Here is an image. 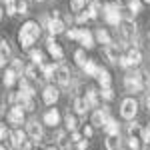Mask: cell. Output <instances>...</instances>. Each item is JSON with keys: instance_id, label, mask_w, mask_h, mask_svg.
<instances>
[{"instance_id": "6da1fadb", "label": "cell", "mask_w": 150, "mask_h": 150, "mask_svg": "<svg viewBox=\"0 0 150 150\" xmlns=\"http://www.w3.org/2000/svg\"><path fill=\"white\" fill-rule=\"evenodd\" d=\"M38 36H40V26H38V22H32V20L24 22L22 28H20V32H18L20 46L22 48H30L36 40H38Z\"/></svg>"}, {"instance_id": "7a4b0ae2", "label": "cell", "mask_w": 150, "mask_h": 150, "mask_svg": "<svg viewBox=\"0 0 150 150\" xmlns=\"http://www.w3.org/2000/svg\"><path fill=\"white\" fill-rule=\"evenodd\" d=\"M102 16H104V20L108 24H112V26H120V22H122L120 8H118L116 4H104L102 6Z\"/></svg>"}, {"instance_id": "3957f363", "label": "cell", "mask_w": 150, "mask_h": 150, "mask_svg": "<svg viewBox=\"0 0 150 150\" xmlns=\"http://www.w3.org/2000/svg\"><path fill=\"white\" fill-rule=\"evenodd\" d=\"M124 86H126L128 92H140V90L144 88V78H142V72H134V74L124 76Z\"/></svg>"}, {"instance_id": "277c9868", "label": "cell", "mask_w": 150, "mask_h": 150, "mask_svg": "<svg viewBox=\"0 0 150 150\" xmlns=\"http://www.w3.org/2000/svg\"><path fill=\"white\" fill-rule=\"evenodd\" d=\"M136 112H138V102L134 98H124L120 104V116L124 120H132L136 116Z\"/></svg>"}, {"instance_id": "5b68a950", "label": "cell", "mask_w": 150, "mask_h": 150, "mask_svg": "<svg viewBox=\"0 0 150 150\" xmlns=\"http://www.w3.org/2000/svg\"><path fill=\"white\" fill-rule=\"evenodd\" d=\"M6 118H8V122L14 124V126L24 124V108L20 106V104H14V106L10 108V112L6 114Z\"/></svg>"}, {"instance_id": "8992f818", "label": "cell", "mask_w": 150, "mask_h": 150, "mask_svg": "<svg viewBox=\"0 0 150 150\" xmlns=\"http://www.w3.org/2000/svg\"><path fill=\"white\" fill-rule=\"evenodd\" d=\"M54 80L58 84H62V86H66L70 82V68L66 64H58L56 70H54Z\"/></svg>"}, {"instance_id": "52a82bcc", "label": "cell", "mask_w": 150, "mask_h": 150, "mask_svg": "<svg viewBox=\"0 0 150 150\" xmlns=\"http://www.w3.org/2000/svg\"><path fill=\"white\" fill-rule=\"evenodd\" d=\"M26 128H28V134H30V138H32V140H36V142L42 140L44 130H42V124H38V120H30Z\"/></svg>"}, {"instance_id": "ba28073f", "label": "cell", "mask_w": 150, "mask_h": 150, "mask_svg": "<svg viewBox=\"0 0 150 150\" xmlns=\"http://www.w3.org/2000/svg\"><path fill=\"white\" fill-rule=\"evenodd\" d=\"M46 46H48V52H50V56H52V58H56V60H62V58H64V50H62V46L58 44L52 36L46 40Z\"/></svg>"}, {"instance_id": "9c48e42d", "label": "cell", "mask_w": 150, "mask_h": 150, "mask_svg": "<svg viewBox=\"0 0 150 150\" xmlns=\"http://www.w3.org/2000/svg\"><path fill=\"white\" fill-rule=\"evenodd\" d=\"M110 120V114H108V108H98L96 112L92 114V124L94 126L104 128V124Z\"/></svg>"}, {"instance_id": "30bf717a", "label": "cell", "mask_w": 150, "mask_h": 150, "mask_svg": "<svg viewBox=\"0 0 150 150\" xmlns=\"http://www.w3.org/2000/svg\"><path fill=\"white\" fill-rule=\"evenodd\" d=\"M58 96H60V90H58V88H54V86H46L44 92H42V100H44V104L52 106V104H56Z\"/></svg>"}, {"instance_id": "8fae6325", "label": "cell", "mask_w": 150, "mask_h": 150, "mask_svg": "<svg viewBox=\"0 0 150 150\" xmlns=\"http://www.w3.org/2000/svg\"><path fill=\"white\" fill-rule=\"evenodd\" d=\"M46 28L52 36L62 34V32H64V20H60V18H50V20H46Z\"/></svg>"}, {"instance_id": "7c38bea8", "label": "cell", "mask_w": 150, "mask_h": 150, "mask_svg": "<svg viewBox=\"0 0 150 150\" xmlns=\"http://www.w3.org/2000/svg\"><path fill=\"white\" fill-rule=\"evenodd\" d=\"M24 140H26V134H24L22 130H14V132L8 134V146L10 148H18Z\"/></svg>"}, {"instance_id": "4fadbf2b", "label": "cell", "mask_w": 150, "mask_h": 150, "mask_svg": "<svg viewBox=\"0 0 150 150\" xmlns=\"http://www.w3.org/2000/svg\"><path fill=\"white\" fill-rule=\"evenodd\" d=\"M104 54H106V58H108L110 62L118 64V60H120V50H118V44H108V46H104Z\"/></svg>"}, {"instance_id": "5bb4252c", "label": "cell", "mask_w": 150, "mask_h": 150, "mask_svg": "<svg viewBox=\"0 0 150 150\" xmlns=\"http://www.w3.org/2000/svg\"><path fill=\"white\" fill-rule=\"evenodd\" d=\"M84 100L88 104V108H96L98 104H100V92L98 90H94V88H88V92L84 96Z\"/></svg>"}, {"instance_id": "9a60e30c", "label": "cell", "mask_w": 150, "mask_h": 150, "mask_svg": "<svg viewBox=\"0 0 150 150\" xmlns=\"http://www.w3.org/2000/svg\"><path fill=\"white\" fill-rule=\"evenodd\" d=\"M58 122H60V112H58L56 108H50L46 114H44V124H46V126H52V128H54Z\"/></svg>"}, {"instance_id": "2e32d148", "label": "cell", "mask_w": 150, "mask_h": 150, "mask_svg": "<svg viewBox=\"0 0 150 150\" xmlns=\"http://www.w3.org/2000/svg\"><path fill=\"white\" fill-rule=\"evenodd\" d=\"M126 58H128V62H130V66H136V64L142 62V52H140L138 48H128Z\"/></svg>"}, {"instance_id": "e0dca14e", "label": "cell", "mask_w": 150, "mask_h": 150, "mask_svg": "<svg viewBox=\"0 0 150 150\" xmlns=\"http://www.w3.org/2000/svg\"><path fill=\"white\" fill-rule=\"evenodd\" d=\"M96 80L100 82V86H102V88H110V84H112V78H110L108 70H104V68L98 70V74H96Z\"/></svg>"}, {"instance_id": "ac0fdd59", "label": "cell", "mask_w": 150, "mask_h": 150, "mask_svg": "<svg viewBox=\"0 0 150 150\" xmlns=\"http://www.w3.org/2000/svg\"><path fill=\"white\" fill-rule=\"evenodd\" d=\"M78 40H80V44H82L84 48H92V46H94L92 34H90L88 30H84V28H80V36H78Z\"/></svg>"}, {"instance_id": "d6986e66", "label": "cell", "mask_w": 150, "mask_h": 150, "mask_svg": "<svg viewBox=\"0 0 150 150\" xmlns=\"http://www.w3.org/2000/svg\"><path fill=\"white\" fill-rule=\"evenodd\" d=\"M104 132H106L108 136H118V132H120V126H118V122H116L114 118H110V120L104 124Z\"/></svg>"}, {"instance_id": "ffe728a7", "label": "cell", "mask_w": 150, "mask_h": 150, "mask_svg": "<svg viewBox=\"0 0 150 150\" xmlns=\"http://www.w3.org/2000/svg\"><path fill=\"white\" fill-rule=\"evenodd\" d=\"M82 70H84V74H86V76H96L100 68L96 66V62H94V60H86V64L82 66Z\"/></svg>"}, {"instance_id": "44dd1931", "label": "cell", "mask_w": 150, "mask_h": 150, "mask_svg": "<svg viewBox=\"0 0 150 150\" xmlns=\"http://www.w3.org/2000/svg\"><path fill=\"white\" fill-rule=\"evenodd\" d=\"M40 68H42V78L44 80H52L54 78V70H56L54 64H42Z\"/></svg>"}, {"instance_id": "7402d4cb", "label": "cell", "mask_w": 150, "mask_h": 150, "mask_svg": "<svg viewBox=\"0 0 150 150\" xmlns=\"http://www.w3.org/2000/svg\"><path fill=\"white\" fill-rule=\"evenodd\" d=\"M96 40H98L100 44H104V46L112 44V40H110V36H108V32H106V30H102V28H98V30H96Z\"/></svg>"}, {"instance_id": "603a6c76", "label": "cell", "mask_w": 150, "mask_h": 150, "mask_svg": "<svg viewBox=\"0 0 150 150\" xmlns=\"http://www.w3.org/2000/svg\"><path fill=\"white\" fill-rule=\"evenodd\" d=\"M30 58H32V64L34 66H42L44 64V54L40 50H30Z\"/></svg>"}, {"instance_id": "cb8c5ba5", "label": "cell", "mask_w": 150, "mask_h": 150, "mask_svg": "<svg viewBox=\"0 0 150 150\" xmlns=\"http://www.w3.org/2000/svg\"><path fill=\"white\" fill-rule=\"evenodd\" d=\"M74 110L78 112V114H86V110H88V104L84 98H76L74 100Z\"/></svg>"}, {"instance_id": "d4e9b609", "label": "cell", "mask_w": 150, "mask_h": 150, "mask_svg": "<svg viewBox=\"0 0 150 150\" xmlns=\"http://www.w3.org/2000/svg\"><path fill=\"white\" fill-rule=\"evenodd\" d=\"M16 76H18V74H16L12 68H8V70H6V74H4V86H8V88H10L12 84L16 82Z\"/></svg>"}, {"instance_id": "484cf974", "label": "cell", "mask_w": 150, "mask_h": 150, "mask_svg": "<svg viewBox=\"0 0 150 150\" xmlns=\"http://www.w3.org/2000/svg\"><path fill=\"white\" fill-rule=\"evenodd\" d=\"M64 124H66V128H68L70 132H74V130H76V124H78V122H76V116L68 112V114L64 116Z\"/></svg>"}, {"instance_id": "4316f807", "label": "cell", "mask_w": 150, "mask_h": 150, "mask_svg": "<svg viewBox=\"0 0 150 150\" xmlns=\"http://www.w3.org/2000/svg\"><path fill=\"white\" fill-rule=\"evenodd\" d=\"M140 132H142V128H140L138 122H130V124H128V136H130V138H138Z\"/></svg>"}, {"instance_id": "83f0119b", "label": "cell", "mask_w": 150, "mask_h": 150, "mask_svg": "<svg viewBox=\"0 0 150 150\" xmlns=\"http://www.w3.org/2000/svg\"><path fill=\"white\" fill-rule=\"evenodd\" d=\"M86 4H88V0H72V2H70V10L72 12H82L86 8Z\"/></svg>"}, {"instance_id": "f1b7e54d", "label": "cell", "mask_w": 150, "mask_h": 150, "mask_svg": "<svg viewBox=\"0 0 150 150\" xmlns=\"http://www.w3.org/2000/svg\"><path fill=\"white\" fill-rule=\"evenodd\" d=\"M104 146H106V150H118L120 140H118V136H108L106 142H104Z\"/></svg>"}, {"instance_id": "f546056e", "label": "cell", "mask_w": 150, "mask_h": 150, "mask_svg": "<svg viewBox=\"0 0 150 150\" xmlns=\"http://www.w3.org/2000/svg\"><path fill=\"white\" fill-rule=\"evenodd\" d=\"M140 8H142V2H140V0H130V2H128V10L132 12V14H138Z\"/></svg>"}, {"instance_id": "4dcf8cb0", "label": "cell", "mask_w": 150, "mask_h": 150, "mask_svg": "<svg viewBox=\"0 0 150 150\" xmlns=\"http://www.w3.org/2000/svg\"><path fill=\"white\" fill-rule=\"evenodd\" d=\"M88 18H96L98 16V12H100V6H98V2H92L90 6H88Z\"/></svg>"}, {"instance_id": "1f68e13d", "label": "cell", "mask_w": 150, "mask_h": 150, "mask_svg": "<svg viewBox=\"0 0 150 150\" xmlns=\"http://www.w3.org/2000/svg\"><path fill=\"white\" fill-rule=\"evenodd\" d=\"M16 14H28V2H26V0H18V4H16Z\"/></svg>"}, {"instance_id": "d6a6232c", "label": "cell", "mask_w": 150, "mask_h": 150, "mask_svg": "<svg viewBox=\"0 0 150 150\" xmlns=\"http://www.w3.org/2000/svg\"><path fill=\"white\" fill-rule=\"evenodd\" d=\"M0 54L4 58L10 56V44H8V40H0Z\"/></svg>"}, {"instance_id": "836d02e7", "label": "cell", "mask_w": 150, "mask_h": 150, "mask_svg": "<svg viewBox=\"0 0 150 150\" xmlns=\"http://www.w3.org/2000/svg\"><path fill=\"white\" fill-rule=\"evenodd\" d=\"M12 70H14L16 74H20V76H22V70H24L22 60H18V58H16V60H12Z\"/></svg>"}, {"instance_id": "e575fe53", "label": "cell", "mask_w": 150, "mask_h": 150, "mask_svg": "<svg viewBox=\"0 0 150 150\" xmlns=\"http://www.w3.org/2000/svg\"><path fill=\"white\" fill-rule=\"evenodd\" d=\"M24 72H26V76H28V78H32V80H36V78H38V70H36L34 64H32V66H28Z\"/></svg>"}, {"instance_id": "d590c367", "label": "cell", "mask_w": 150, "mask_h": 150, "mask_svg": "<svg viewBox=\"0 0 150 150\" xmlns=\"http://www.w3.org/2000/svg\"><path fill=\"white\" fill-rule=\"evenodd\" d=\"M16 4H18V2H16V0H6V12H8V14H16Z\"/></svg>"}, {"instance_id": "8d00e7d4", "label": "cell", "mask_w": 150, "mask_h": 150, "mask_svg": "<svg viewBox=\"0 0 150 150\" xmlns=\"http://www.w3.org/2000/svg\"><path fill=\"white\" fill-rule=\"evenodd\" d=\"M74 60H76V64L84 66V64H86V56H84V50H78V52L74 54Z\"/></svg>"}, {"instance_id": "74e56055", "label": "cell", "mask_w": 150, "mask_h": 150, "mask_svg": "<svg viewBox=\"0 0 150 150\" xmlns=\"http://www.w3.org/2000/svg\"><path fill=\"white\" fill-rule=\"evenodd\" d=\"M100 96H102L104 100H112V98H114V92H112V88H102Z\"/></svg>"}, {"instance_id": "f35d334b", "label": "cell", "mask_w": 150, "mask_h": 150, "mask_svg": "<svg viewBox=\"0 0 150 150\" xmlns=\"http://www.w3.org/2000/svg\"><path fill=\"white\" fill-rule=\"evenodd\" d=\"M140 140H144L146 144H150V128H142V132H140Z\"/></svg>"}, {"instance_id": "ab89813d", "label": "cell", "mask_w": 150, "mask_h": 150, "mask_svg": "<svg viewBox=\"0 0 150 150\" xmlns=\"http://www.w3.org/2000/svg\"><path fill=\"white\" fill-rule=\"evenodd\" d=\"M128 148L130 150H138L140 148V140L138 138H128Z\"/></svg>"}, {"instance_id": "60d3db41", "label": "cell", "mask_w": 150, "mask_h": 150, "mask_svg": "<svg viewBox=\"0 0 150 150\" xmlns=\"http://www.w3.org/2000/svg\"><path fill=\"white\" fill-rule=\"evenodd\" d=\"M66 36H68L70 40H78V36H80V30H76V28H74V30H68V32H66Z\"/></svg>"}, {"instance_id": "b9f144b4", "label": "cell", "mask_w": 150, "mask_h": 150, "mask_svg": "<svg viewBox=\"0 0 150 150\" xmlns=\"http://www.w3.org/2000/svg\"><path fill=\"white\" fill-rule=\"evenodd\" d=\"M8 128H6V124H0V140H4V138H8Z\"/></svg>"}, {"instance_id": "7bdbcfd3", "label": "cell", "mask_w": 150, "mask_h": 150, "mask_svg": "<svg viewBox=\"0 0 150 150\" xmlns=\"http://www.w3.org/2000/svg\"><path fill=\"white\" fill-rule=\"evenodd\" d=\"M86 20H88V12H82V14L76 16V22H78V24H84Z\"/></svg>"}, {"instance_id": "ee69618b", "label": "cell", "mask_w": 150, "mask_h": 150, "mask_svg": "<svg viewBox=\"0 0 150 150\" xmlns=\"http://www.w3.org/2000/svg\"><path fill=\"white\" fill-rule=\"evenodd\" d=\"M82 134H84L86 138H90V136L94 134V128H92V126H84V130H82Z\"/></svg>"}, {"instance_id": "f6af8a7d", "label": "cell", "mask_w": 150, "mask_h": 150, "mask_svg": "<svg viewBox=\"0 0 150 150\" xmlns=\"http://www.w3.org/2000/svg\"><path fill=\"white\" fill-rule=\"evenodd\" d=\"M70 140H72V142H76V144H78V142H80V140H82L80 132H76V130H74V132H72V134H70Z\"/></svg>"}, {"instance_id": "bcb514c9", "label": "cell", "mask_w": 150, "mask_h": 150, "mask_svg": "<svg viewBox=\"0 0 150 150\" xmlns=\"http://www.w3.org/2000/svg\"><path fill=\"white\" fill-rule=\"evenodd\" d=\"M18 148H20V150H32V144H30V140H24Z\"/></svg>"}, {"instance_id": "7dc6e473", "label": "cell", "mask_w": 150, "mask_h": 150, "mask_svg": "<svg viewBox=\"0 0 150 150\" xmlns=\"http://www.w3.org/2000/svg\"><path fill=\"white\" fill-rule=\"evenodd\" d=\"M76 148H78V150H86V148H88V140H80V142L76 144Z\"/></svg>"}, {"instance_id": "c3c4849f", "label": "cell", "mask_w": 150, "mask_h": 150, "mask_svg": "<svg viewBox=\"0 0 150 150\" xmlns=\"http://www.w3.org/2000/svg\"><path fill=\"white\" fill-rule=\"evenodd\" d=\"M128 2H130V0H116V6H118V8H120V6H122V4H128Z\"/></svg>"}, {"instance_id": "681fc988", "label": "cell", "mask_w": 150, "mask_h": 150, "mask_svg": "<svg viewBox=\"0 0 150 150\" xmlns=\"http://www.w3.org/2000/svg\"><path fill=\"white\" fill-rule=\"evenodd\" d=\"M144 104H146V108H148V112H150V94L144 98Z\"/></svg>"}, {"instance_id": "f907efd6", "label": "cell", "mask_w": 150, "mask_h": 150, "mask_svg": "<svg viewBox=\"0 0 150 150\" xmlns=\"http://www.w3.org/2000/svg\"><path fill=\"white\" fill-rule=\"evenodd\" d=\"M4 60H6V58H4V56H2V54H0V68L4 66Z\"/></svg>"}, {"instance_id": "816d5d0a", "label": "cell", "mask_w": 150, "mask_h": 150, "mask_svg": "<svg viewBox=\"0 0 150 150\" xmlns=\"http://www.w3.org/2000/svg\"><path fill=\"white\" fill-rule=\"evenodd\" d=\"M46 150H60V148H56V146H48Z\"/></svg>"}, {"instance_id": "f5cc1de1", "label": "cell", "mask_w": 150, "mask_h": 150, "mask_svg": "<svg viewBox=\"0 0 150 150\" xmlns=\"http://www.w3.org/2000/svg\"><path fill=\"white\" fill-rule=\"evenodd\" d=\"M2 112H4V110H2V102H0V114H2Z\"/></svg>"}, {"instance_id": "db71d44e", "label": "cell", "mask_w": 150, "mask_h": 150, "mask_svg": "<svg viewBox=\"0 0 150 150\" xmlns=\"http://www.w3.org/2000/svg\"><path fill=\"white\" fill-rule=\"evenodd\" d=\"M0 18H2V8H0Z\"/></svg>"}, {"instance_id": "11a10c76", "label": "cell", "mask_w": 150, "mask_h": 150, "mask_svg": "<svg viewBox=\"0 0 150 150\" xmlns=\"http://www.w3.org/2000/svg\"><path fill=\"white\" fill-rule=\"evenodd\" d=\"M0 150H6V148H4V146H0Z\"/></svg>"}, {"instance_id": "9f6ffc18", "label": "cell", "mask_w": 150, "mask_h": 150, "mask_svg": "<svg viewBox=\"0 0 150 150\" xmlns=\"http://www.w3.org/2000/svg\"><path fill=\"white\" fill-rule=\"evenodd\" d=\"M144 2H150V0H144Z\"/></svg>"}]
</instances>
